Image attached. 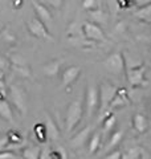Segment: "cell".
<instances>
[{"instance_id": "cell-1", "label": "cell", "mask_w": 151, "mask_h": 159, "mask_svg": "<svg viewBox=\"0 0 151 159\" xmlns=\"http://www.w3.org/2000/svg\"><path fill=\"white\" fill-rule=\"evenodd\" d=\"M84 114V109H82V101L81 99H76L68 107V113H66V131L70 133L73 131L76 126L80 123Z\"/></svg>"}, {"instance_id": "cell-2", "label": "cell", "mask_w": 151, "mask_h": 159, "mask_svg": "<svg viewBox=\"0 0 151 159\" xmlns=\"http://www.w3.org/2000/svg\"><path fill=\"white\" fill-rule=\"evenodd\" d=\"M144 73L146 68L142 65V62H139L138 65H130L126 64V76H127V81L133 88L142 86L144 84Z\"/></svg>"}, {"instance_id": "cell-3", "label": "cell", "mask_w": 151, "mask_h": 159, "mask_svg": "<svg viewBox=\"0 0 151 159\" xmlns=\"http://www.w3.org/2000/svg\"><path fill=\"white\" fill-rule=\"evenodd\" d=\"M103 66L106 68V70L113 73V74H122L126 69V62L125 57L121 52H114L108 58L103 61Z\"/></svg>"}, {"instance_id": "cell-4", "label": "cell", "mask_w": 151, "mask_h": 159, "mask_svg": "<svg viewBox=\"0 0 151 159\" xmlns=\"http://www.w3.org/2000/svg\"><path fill=\"white\" fill-rule=\"evenodd\" d=\"M118 89L112 84L105 82L99 86V111L103 113L106 109L110 106L113 98L115 97Z\"/></svg>"}, {"instance_id": "cell-5", "label": "cell", "mask_w": 151, "mask_h": 159, "mask_svg": "<svg viewBox=\"0 0 151 159\" xmlns=\"http://www.w3.org/2000/svg\"><path fill=\"white\" fill-rule=\"evenodd\" d=\"M27 27H28L29 32H31L33 36L44 39V40H49V41H53V37H52V34L49 33L48 28L45 27V23L43 21V20H40L39 17H32L27 23Z\"/></svg>"}, {"instance_id": "cell-6", "label": "cell", "mask_w": 151, "mask_h": 159, "mask_svg": "<svg viewBox=\"0 0 151 159\" xmlns=\"http://www.w3.org/2000/svg\"><path fill=\"white\" fill-rule=\"evenodd\" d=\"M85 103H86V116L90 118L99 106V90L97 89L95 85H89L88 86Z\"/></svg>"}, {"instance_id": "cell-7", "label": "cell", "mask_w": 151, "mask_h": 159, "mask_svg": "<svg viewBox=\"0 0 151 159\" xmlns=\"http://www.w3.org/2000/svg\"><path fill=\"white\" fill-rule=\"evenodd\" d=\"M82 33L85 39L90 40V41H106V36H105L103 31L95 23L85 21L82 24Z\"/></svg>"}, {"instance_id": "cell-8", "label": "cell", "mask_w": 151, "mask_h": 159, "mask_svg": "<svg viewBox=\"0 0 151 159\" xmlns=\"http://www.w3.org/2000/svg\"><path fill=\"white\" fill-rule=\"evenodd\" d=\"M11 96H12L15 106L19 109L20 113L24 114L27 111V106H25V94L23 92V89H20L16 85H12L11 86Z\"/></svg>"}, {"instance_id": "cell-9", "label": "cell", "mask_w": 151, "mask_h": 159, "mask_svg": "<svg viewBox=\"0 0 151 159\" xmlns=\"http://www.w3.org/2000/svg\"><path fill=\"white\" fill-rule=\"evenodd\" d=\"M80 73H81V68L80 66H76V65H72L66 68L62 73V86L64 88H68L72 84L77 80V77L80 76Z\"/></svg>"}, {"instance_id": "cell-10", "label": "cell", "mask_w": 151, "mask_h": 159, "mask_svg": "<svg viewBox=\"0 0 151 159\" xmlns=\"http://www.w3.org/2000/svg\"><path fill=\"white\" fill-rule=\"evenodd\" d=\"M32 4V8L34 9V12L39 16L40 20H43L44 23H50L52 21V13L47 8V6H44L43 3L37 2V0H29Z\"/></svg>"}, {"instance_id": "cell-11", "label": "cell", "mask_w": 151, "mask_h": 159, "mask_svg": "<svg viewBox=\"0 0 151 159\" xmlns=\"http://www.w3.org/2000/svg\"><path fill=\"white\" fill-rule=\"evenodd\" d=\"M133 127H134V130L137 133H139V134H142V133H144L146 130H147L149 122H147L146 116H143V114H140V113L134 114V117H133Z\"/></svg>"}, {"instance_id": "cell-12", "label": "cell", "mask_w": 151, "mask_h": 159, "mask_svg": "<svg viewBox=\"0 0 151 159\" xmlns=\"http://www.w3.org/2000/svg\"><path fill=\"white\" fill-rule=\"evenodd\" d=\"M45 135H47L50 141H56L60 137V131L56 126V123L50 116H47V122H45Z\"/></svg>"}, {"instance_id": "cell-13", "label": "cell", "mask_w": 151, "mask_h": 159, "mask_svg": "<svg viewBox=\"0 0 151 159\" xmlns=\"http://www.w3.org/2000/svg\"><path fill=\"white\" fill-rule=\"evenodd\" d=\"M61 64H62L61 60H53V61L48 62L47 65L43 66L44 74H47V76H49V77L56 76V74L58 73V70H60V68H61Z\"/></svg>"}, {"instance_id": "cell-14", "label": "cell", "mask_w": 151, "mask_h": 159, "mask_svg": "<svg viewBox=\"0 0 151 159\" xmlns=\"http://www.w3.org/2000/svg\"><path fill=\"white\" fill-rule=\"evenodd\" d=\"M89 133H90V127L86 126L84 129V130L80 131L77 135H74L72 138V141H70V143H72V146L73 147H81L85 142H86V139L89 137Z\"/></svg>"}, {"instance_id": "cell-15", "label": "cell", "mask_w": 151, "mask_h": 159, "mask_svg": "<svg viewBox=\"0 0 151 159\" xmlns=\"http://www.w3.org/2000/svg\"><path fill=\"white\" fill-rule=\"evenodd\" d=\"M0 117H3L8 122H13V111L6 99H0Z\"/></svg>"}, {"instance_id": "cell-16", "label": "cell", "mask_w": 151, "mask_h": 159, "mask_svg": "<svg viewBox=\"0 0 151 159\" xmlns=\"http://www.w3.org/2000/svg\"><path fill=\"white\" fill-rule=\"evenodd\" d=\"M122 138H123V133L121 131V130H119V131L113 133V135L110 137L109 143H108V146H106V148H105V150H106V151L113 150V148H114L115 146H118V145H119V142L122 141Z\"/></svg>"}, {"instance_id": "cell-17", "label": "cell", "mask_w": 151, "mask_h": 159, "mask_svg": "<svg viewBox=\"0 0 151 159\" xmlns=\"http://www.w3.org/2000/svg\"><path fill=\"white\" fill-rule=\"evenodd\" d=\"M40 155H41V150L36 146L27 147V148H24V151H23L24 159H40Z\"/></svg>"}, {"instance_id": "cell-18", "label": "cell", "mask_w": 151, "mask_h": 159, "mask_svg": "<svg viewBox=\"0 0 151 159\" xmlns=\"http://www.w3.org/2000/svg\"><path fill=\"white\" fill-rule=\"evenodd\" d=\"M142 151L143 150L140 147H131V148H129L125 154H122V158L121 159H140Z\"/></svg>"}, {"instance_id": "cell-19", "label": "cell", "mask_w": 151, "mask_h": 159, "mask_svg": "<svg viewBox=\"0 0 151 159\" xmlns=\"http://www.w3.org/2000/svg\"><path fill=\"white\" fill-rule=\"evenodd\" d=\"M99 145H101V135H99V133H95L93 134V137L89 141V152L95 154L99 148Z\"/></svg>"}, {"instance_id": "cell-20", "label": "cell", "mask_w": 151, "mask_h": 159, "mask_svg": "<svg viewBox=\"0 0 151 159\" xmlns=\"http://www.w3.org/2000/svg\"><path fill=\"white\" fill-rule=\"evenodd\" d=\"M115 122H117V117L114 114H109L108 118L103 121V131L105 133H110L115 126Z\"/></svg>"}, {"instance_id": "cell-21", "label": "cell", "mask_w": 151, "mask_h": 159, "mask_svg": "<svg viewBox=\"0 0 151 159\" xmlns=\"http://www.w3.org/2000/svg\"><path fill=\"white\" fill-rule=\"evenodd\" d=\"M89 15L92 16V19L94 20V21H98V23H105V21H106L105 12L102 11V9H99V8H95V9L89 11Z\"/></svg>"}, {"instance_id": "cell-22", "label": "cell", "mask_w": 151, "mask_h": 159, "mask_svg": "<svg viewBox=\"0 0 151 159\" xmlns=\"http://www.w3.org/2000/svg\"><path fill=\"white\" fill-rule=\"evenodd\" d=\"M12 70L21 77H31V70L27 65H12Z\"/></svg>"}, {"instance_id": "cell-23", "label": "cell", "mask_w": 151, "mask_h": 159, "mask_svg": "<svg viewBox=\"0 0 151 159\" xmlns=\"http://www.w3.org/2000/svg\"><path fill=\"white\" fill-rule=\"evenodd\" d=\"M2 37L6 40V41H8V43H15L16 41V36L11 32V29L9 28H4L3 31H2Z\"/></svg>"}, {"instance_id": "cell-24", "label": "cell", "mask_w": 151, "mask_h": 159, "mask_svg": "<svg viewBox=\"0 0 151 159\" xmlns=\"http://www.w3.org/2000/svg\"><path fill=\"white\" fill-rule=\"evenodd\" d=\"M82 8L86 11L98 8V0H82Z\"/></svg>"}, {"instance_id": "cell-25", "label": "cell", "mask_w": 151, "mask_h": 159, "mask_svg": "<svg viewBox=\"0 0 151 159\" xmlns=\"http://www.w3.org/2000/svg\"><path fill=\"white\" fill-rule=\"evenodd\" d=\"M11 62H12V65H27L25 58L21 54H17V53H15L11 56Z\"/></svg>"}, {"instance_id": "cell-26", "label": "cell", "mask_w": 151, "mask_h": 159, "mask_svg": "<svg viewBox=\"0 0 151 159\" xmlns=\"http://www.w3.org/2000/svg\"><path fill=\"white\" fill-rule=\"evenodd\" d=\"M135 3V6L138 8H144V7H149L151 6V0H133Z\"/></svg>"}, {"instance_id": "cell-27", "label": "cell", "mask_w": 151, "mask_h": 159, "mask_svg": "<svg viewBox=\"0 0 151 159\" xmlns=\"http://www.w3.org/2000/svg\"><path fill=\"white\" fill-rule=\"evenodd\" d=\"M122 158V152L121 151H112L110 154H108L106 157H105V159H121Z\"/></svg>"}, {"instance_id": "cell-28", "label": "cell", "mask_w": 151, "mask_h": 159, "mask_svg": "<svg viewBox=\"0 0 151 159\" xmlns=\"http://www.w3.org/2000/svg\"><path fill=\"white\" fill-rule=\"evenodd\" d=\"M48 3L50 4L52 7H54V8H61L62 7V4H64V0H48Z\"/></svg>"}, {"instance_id": "cell-29", "label": "cell", "mask_w": 151, "mask_h": 159, "mask_svg": "<svg viewBox=\"0 0 151 159\" xmlns=\"http://www.w3.org/2000/svg\"><path fill=\"white\" fill-rule=\"evenodd\" d=\"M0 159H16V155L9 151L6 152H0Z\"/></svg>"}, {"instance_id": "cell-30", "label": "cell", "mask_w": 151, "mask_h": 159, "mask_svg": "<svg viewBox=\"0 0 151 159\" xmlns=\"http://www.w3.org/2000/svg\"><path fill=\"white\" fill-rule=\"evenodd\" d=\"M8 65H9L8 58L3 57V56H0V70H3V69H6Z\"/></svg>"}, {"instance_id": "cell-31", "label": "cell", "mask_w": 151, "mask_h": 159, "mask_svg": "<svg viewBox=\"0 0 151 159\" xmlns=\"http://www.w3.org/2000/svg\"><path fill=\"white\" fill-rule=\"evenodd\" d=\"M12 4H13V8L20 9L24 4V0H12Z\"/></svg>"}, {"instance_id": "cell-32", "label": "cell", "mask_w": 151, "mask_h": 159, "mask_svg": "<svg viewBox=\"0 0 151 159\" xmlns=\"http://www.w3.org/2000/svg\"><path fill=\"white\" fill-rule=\"evenodd\" d=\"M140 159H150V157H149V152L147 151H142V155H140Z\"/></svg>"}, {"instance_id": "cell-33", "label": "cell", "mask_w": 151, "mask_h": 159, "mask_svg": "<svg viewBox=\"0 0 151 159\" xmlns=\"http://www.w3.org/2000/svg\"><path fill=\"white\" fill-rule=\"evenodd\" d=\"M0 80H4V73H3V70H0Z\"/></svg>"}, {"instance_id": "cell-34", "label": "cell", "mask_w": 151, "mask_h": 159, "mask_svg": "<svg viewBox=\"0 0 151 159\" xmlns=\"http://www.w3.org/2000/svg\"><path fill=\"white\" fill-rule=\"evenodd\" d=\"M150 69H151V64H150Z\"/></svg>"}]
</instances>
